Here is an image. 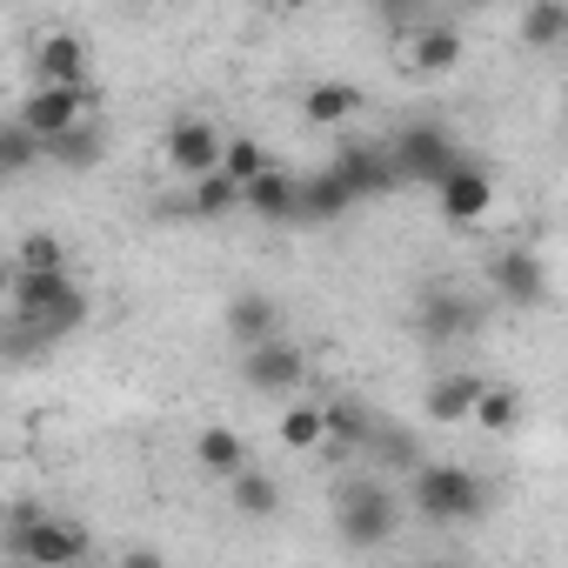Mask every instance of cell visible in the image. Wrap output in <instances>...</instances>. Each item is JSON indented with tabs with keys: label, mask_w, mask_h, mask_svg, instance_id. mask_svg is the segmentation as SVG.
<instances>
[{
	"label": "cell",
	"mask_w": 568,
	"mask_h": 568,
	"mask_svg": "<svg viewBox=\"0 0 568 568\" xmlns=\"http://www.w3.org/2000/svg\"><path fill=\"white\" fill-rule=\"evenodd\" d=\"M8 308H14L8 348H14V362H34L41 348L68 342V335L88 322V288H81L68 267H14Z\"/></svg>",
	"instance_id": "1"
},
{
	"label": "cell",
	"mask_w": 568,
	"mask_h": 568,
	"mask_svg": "<svg viewBox=\"0 0 568 568\" xmlns=\"http://www.w3.org/2000/svg\"><path fill=\"white\" fill-rule=\"evenodd\" d=\"M8 555L28 561V568H74L94 555V535L74 521V515H34V521H8Z\"/></svg>",
	"instance_id": "2"
},
{
	"label": "cell",
	"mask_w": 568,
	"mask_h": 568,
	"mask_svg": "<svg viewBox=\"0 0 568 568\" xmlns=\"http://www.w3.org/2000/svg\"><path fill=\"white\" fill-rule=\"evenodd\" d=\"M415 508L428 521H442V528H462V521H481L488 488L462 462H428V468H415Z\"/></svg>",
	"instance_id": "3"
},
{
	"label": "cell",
	"mask_w": 568,
	"mask_h": 568,
	"mask_svg": "<svg viewBox=\"0 0 568 568\" xmlns=\"http://www.w3.org/2000/svg\"><path fill=\"white\" fill-rule=\"evenodd\" d=\"M335 528H342L348 548H382V541H395V528H402V501H395L382 481H348L342 501H335Z\"/></svg>",
	"instance_id": "4"
},
{
	"label": "cell",
	"mask_w": 568,
	"mask_h": 568,
	"mask_svg": "<svg viewBox=\"0 0 568 568\" xmlns=\"http://www.w3.org/2000/svg\"><path fill=\"white\" fill-rule=\"evenodd\" d=\"M241 382H247L254 395H295V388L308 382V355H302L288 335H267V342H254V348L241 355Z\"/></svg>",
	"instance_id": "5"
},
{
	"label": "cell",
	"mask_w": 568,
	"mask_h": 568,
	"mask_svg": "<svg viewBox=\"0 0 568 568\" xmlns=\"http://www.w3.org/2000/svg\"><path fill=\"white\" fill-rule=\"evenodd\" d=\"M428 194H435L442 221H455V227H475V221L495 207V174H488L481 161H468V154H462V161H455V168H448V174H442Z\"/></svg>",
	"instance_id": "6"
},
{
	"label": "cell",
	"mask_w": 568,
	"mask_h": 568,
	"mask_svg": "<svg viewBox=\"0 0 568 568\" xmlns=\"http://www.w3.org/2000/svg\"><path fill=\"white\" fill-rule=\"evenodd\" d=\"M488 288L508 308H541L548 302V267H541L535 247H495L488 254Z\"/></svg>",
	"instance_id": "7"
},
{
	"label": "cell",
	"mask_w": 568,
	"mask_h": 568,
	"mask_svg": "<svg viewBox=\"0 0 568 568\" xmlns=\"http://www.w3.org/2000/svg\"><path fill=\"white\" fill-rule=\"evenodd\" d=\"M88 108H94V81H88V88H61V81H41V88L21 101V121H28L41 141H61L68 128H81V121H88Z\"/></svg>",
	"instance_id": "8"
},
{
	"label": "cell",
	"mask_w": 568,
	"mask_h": 568,
	"mask_svg": "<svg viewBox=\"0 0 568 568\" xmlns=\"http://www.w3.org/2000/svg\"><path fill=\"white\" fill-rule=\"evenodd\" d=\"M388 148H395V161H402V174H408L415 187H435V181L462 161L455 134H448V128H422V121H415V128H402Z\"/></svg>",
	"instance_id": "9"
},
{
	"label": "cell",
	"mask_w": 568,
	"mask_h": 568,
	"mask_svg": "<svg viewBox=\"0 0 568 568\" xmlns=\"http://www.w3.org/2000/svg\"><path fill=\"white\" fill-rule=\"evenodd\" d=\"M221 148H227V134L214 128V121H201V114H181L168 134H161V161L174 168V174H207V168H221Z\"/></svg>",
	"instance_id": "10"
},
{
	"label": "cell",
	"mask_w": 568,
	"mask_h": 568,
	"mask_svg": "<svg viewBox=\"0 0 568 568\" xmlns=\"http://www.w3.org/2000/svg\"><path fill=\"white\" fill-rule=\"evenodd\" d=\"M475 328H481V302H468L462 288H428L415 302V335L435 342V348H448V342H462Z\"/></svg>",
	"instance_id": "11"
},
{
	"label": "cell",
	"mask_w": 568,
	"mask_h": 568,
	"mask_svg": "<svg viewBox=\"0 0 568 568\" xmlns=\"http://www.w3.org/2000/svg\"><path fill=\"white\" fill-rule=\"evenodd\" d=\"M335 174L355 187V201H382V194L408 187V174H402V161H395L388 141H382V148H342V154H335Z\"/></svg>",
	"instance_id": "12"
},
{
	"label": "cell",
	"mask_w": 568,
	"mask_h": 568,
	"mask_svg": "<svg viewBox=\"0 0 568 568\" xmlns=\"http://www.w3.org/2000/svg\"><path fill=\"white\" fill-rule=\"evenodd\" d=\"M475 402H481V375H435L428 388H422V408H428V422L435 428H462V422H475Z\"/></svg>",
	"instance_id": "13"
},
{
	"label": "cell",
	"mask_w": 568,
	"mask_h": 568,
	"mask_svg": "<svg viewBox=\"0 0 568 568\" xmlns=\"http://www.w3.org/2000/svg\"><path fill=\"white\" fill-rule=\"evenodd\" d=\"M88 41L81 34H68V28H54V34H41V48H34V74L41 81H61V88H88Z\"/></svg>",
	"instance_id": "14"
},
{
	"label": "cell",
	"mask_w": 568,
	"mask_h": 568,
	"mask_svg": "<svg viewBox=\"0 0 568 568\" xmlns=\"http://www.w3.org/2000/svg\"><path fill=\"white\" fill-rule=\"evenodd\" d=\"M462 54H468V48H462V34H455L448 21L415 28V34H408V48H402V61H408L415 74H455V68H462Z\"/></svg>",
	"instance_id": "15"
},
{
	"label": "cell",
	"mask_w": 568,
	"mask_h": 568,
	"mask_svg": "<svg viewBox=\"0 0 568 568\" xmlns=\"http://www.w3.org/2000/svg\"><path fill=\"white\" fill-rule=\"evenodd\" d=\"M247 214H261V221H302V181L281 174V168L254 174L247 181Z\"/></svg>",
	"instance_id": "16"
},
{
	"label": "cell",
	"mask_w": 568,
	"mask_h": 568,
	"mask_svg": "<svg viewBox=\"0 0 568 568\" xmlns=\"http://www.w3.org/2000/svg\"><path fill=\"white\" fill-rule=\"evenodd\" d=\"M221 322H227V335H234L241 348H254V342L281 335V302L247 288V295H234V302H227V315H221Z\"/></svg>",
	"instance_id": "17"
},
{
	"label": "cell",
	"mask_w": 568,
	"mask_h": 568,
	"mask_svg": "<svg viewBox=\"0 0 568 568\" xmlns=\"http://www.w3.org/2000/svg\"><path fill=\"white\" fill-rule=\"evenodd\" d=\"M274 435H281V448H288V455L328 448V402H295V408H281Z\"/></svg>",
	"instance_id": "18"
},
{
	"label": "cell",
	"mask_w": 568,
	"mask_h": 568,
	"mask_svg": "<svg viewBox=\"0 0 568 568\" xmlns=\"http://www.w3.org/2000/svg\"><path fill=\"white\" fill-rule=\"evenodd\" d=\"M194 462H201V475H214V481H234L241 468H254V455H247V442H241L234 428H201V435H194Z\"/></svg>",
	"instance_id": "19"
},
{
	"label": "cell",
	"mask_w": 568,
	"mask_h": 568,
	"mask_svg": "<svg viewBox=\"0 0 568 568\" xmlns=\"http://www.w3.org/2000/svg\"><path fill=\"white\" fill-rule=\"evenodd\" d=\"M302 114H308L315 128H348V121L362 114V88H355V81H315V88L302 94Z\"/></svg>",
	"instance_id": "20"
},
{
	"label": "cell",
	"mask_w": 568,
	"mask_h": 568,
	"mask_svg": "<svg viewBox=\"0 0 568 568\" xmlns=\"http://www.w3.org/2000/svg\"><path fill=\"white\" fill-rule=\"evenodd\" d=\"M368 435H375V415L348 395L328 402V448L322 455H368Z\"/></svg>",
	"instance_id": "21"
},
{
	"label": "cell",
	"mask_w": 568,
	"mask_h": 568,
	"mask_svg": "<svg viewBox=\"0 0 568 568\" xmlns=\"http://www.w3.org/2000/svg\"><path fill=\"white\" fill-rule=\"evenodd\" d=\"M227 501H234L241 521H274V515H281V481H274L267 468H241V475L227 481Z\"/></svg>",
	"instance_id": "22"
},
{
	"label": "cell",
	"mask_w": 568,
	"mask_h": 568,
	"mask_svg": "<svg viewBox=\"0 0 568 568\" xmlns=\"http://www.w3.org/2000/svg\"><path fill=\"white\" fill-rule=\"evenodd\" d=\"M521 41H528L535 54L568 48V0H528V14H521Z\"/></svg>",
	"instance_id": "23"
},
{
	"label": "cell",
	"mask_w": 568,
	"mask_h": 568,
	"mask_svg": "<svg viewBox=\"0 0 568 568\" xmlns=\"http://www.w3.org/2000/svg\"><path fill=\"white\" fill-rule=\"evenodd\" d=\"M187 207L194 214H234V207H247V187L227 174V168H207V174H194V194H187Z\"/></svg>",
	"instance_id": "24"
},
{
	"label": "cell",
	"mask_w": 568,
	"mask_h": 568,
	"mask_svg": "<svg viewBox=\"0 0 568 568\" xmlns=\"http://www.w3.org/2000/svg\"><path fill=\"white\" fill-rule=\"evenodd\" d=\"M355 207V187L328 168V174H315V181H302V221H342Z\"/></svg>",
	"instance_id": "25"
},
{
	"label": "cell",
	"mask_w": 568,
	"mask_h": 568,
	"mask_svg": "<svg viewBox=\"0 0 568 568\" xmlns=\"http://www.w3.org/2000/svg\"><path fill=\"white\" fill-rule=\"evenodd\" d=\"M101 154H108V141H101L94 121H81V128H68L61 141H48V161H54V168H74V174H88Z\"/></svg>",
	"instance_id": "26"
},
{
	"label": "cell",
	"mask_w": 568,
	"mask_h": 568,
	"mask_svg": "<svg viewBox=\"0 0 568 568\" xmlns=\"http://www.w3.org/2000/svg\"><path fill=\"white\" fill-rule=\"evenodd\" d=\"M475 422H481L488 435H508V428L521 422V388H508V382H481V402H475Z\"/></svg>",
	"instance_id": "27"
},
{
	"label": "cell",
	"mask_w": 568,
	"mask_h": 568,
	"mask_svg": "<svg viewBox=\"0 0 568 568\" xmlns=\"http://www.w3.org/2000/svg\"><path fill=\"white\" fill-rule=\"evenodd\" d=\"M41 154H48V141H41V134L14 114V121H8V134H0V168H8V174H28Z\"/></svg>",
	"instance_id": "28"
},
{
	"label": "cell",
	"mask_w": 568,
	"mask_h": 568,
	"mask_svg": "<svg viewBox=\"0 0 568 568\" xmlns=\"http://www.w3.org/2000/svg\"><path fill=\"white\" fill-rule=\"evenodd\" d=\"M221 168H227V174L247 187V181H254V174H267L274 161H267V148H261L254 134H227V148H221Z\"/></svg>",
	"instance_id": "29"
},
{
	"label": "cell",
	"mask_w": 568,
	"mask_h": 568,
	"mask_svg": "<svg viewBox=\"0 0 568 568\" xmlns=\"http://www.w3.org/2000/svg\"><path fill=\"white\" fill-rule=\"evenodd\" d=\"M368 455H375L382 468H415V462H422V455H415V435H408V428H382V422H375V435H368Z\"/></svg>",
	"instance_id": "30"
},
{
	"label": "cell",
	"mask_w": 568,
	"mask_h": 568,
	"mask_svg": "<svg viewBox=\"0 0 568 568\" xmlns=\"http://www.w3.org/2000/svg\"><path fill=\"white\" fill-rule=\"evenodd\" d=\"M14 267H68V241L48 234V227H34V234L14 247Z\"/></svg>",
	"instance_id": "31"
},
{
	"label": "cell",
	"mask_w": 568,
	"mask_h": 568,
	"mask_svg": "<svg viewBox=\"0 0 568 568\" xmlns=\"http://www.w3.org/2000/svg\"><path fill=\"white\" fill-rule=\"evenodd\" d=\"M375 8H388V14H408V8H415V0H375Z\"/></svg>",
	"instance_id": "32"
},
{
	"label": "cell",
	"mask_w": 568,
	"mask_h": 568,
	"mask_svg": "<svg viewBox=\"0 0 568 568\" xmlns=\"http://www.w3.org/2000/svg\"><path fill=\"white\" fill-rule=\"evenodd\" d=\"M274 8H288V14H302V8H315V0H274Z\"/></svg>",
	"instance_id": "33"
}]
</instances>
